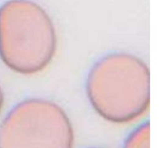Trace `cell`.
<instances>
[{"label":"cell","mask_w":159,"mask_h":148,"mask_svg":"<svg viewBox=\"0 0 159 148\" xmlns=\"http://www.w3.org/2000/svg\"><path fill=\"white\" fill-rule=\"evenodd\" d=\"M90 148H104V147H90Z\"/></svg>","instance_id":"obj_6"},{"label":"cell","mask_w":159,"mask_h":148,"mask_svg":"<svg viewBox=\"0 0 159 148\" xmlns=\"http://www.w3.org/2000/svg\"><path fill=\"white\" fill-rule=\"evenodd\" d=\"M86 92L92 106L106 120L114 123L131 122L149 105L148 68L131 54H108L89 72Z\"/></svg>","instance_id":"obj_1"},{"label":"cell","mask_w":159,"mask_h":148,"mask_svg":"<svg viewBox=\"0 0 159 148\" xmlns=\"http://www.w3.org/2000/svg\"><path fill=\"white\" fill-rule=\"evenodd\" d=\"M73 144L69 118L48 99L21 101L0 124V148H72Z\"/></svg>","instance_id":"obj_3"},{"label":"cell","mask_w":159,"mask_h":148,"mask_svg":"<svg viewBox=\"0 0 159 148\" xmlns=\"http://www.w3.org/2000/svg\"><path fill=\"white\" fill-rule=\"evenodd\" d=\"M55 28L46 11L32 0H8L0 6V57L12 71L34 74L52 61Z\"/></svg>","instance_id":"obj_2"},{"label":"cell","mask_w":159,"mask_h":148,"mask_svg":"<svg viewBox=\"0 0 159 148\" xmlns=\"http://www.w3.org/2000/svg\"><path fill=\"white\" fill-rule=\"evenodd\" d=\"M3 102H4V95H3V92L0 87V113H1V110L2 109Z\"/></svg>","instance_id":"obj_5"},{"label":"cell","mask_w":159,"mask_h":148,"mask_svg":"<svg viewBox=\"0 0 159 148\" xmlns=\"http://www.w3.org/2000/svg\"><path fill=\"white\" fill-rule=\"evenodd\" d=\"M150 128L148 123L141 124L129 134L123 148H149Z\"/></svg>","instance_id":"obj_4"}]
</instances>
